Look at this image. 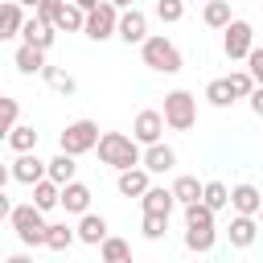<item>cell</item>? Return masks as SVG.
Wrapping results in <instances>:
<instances>
[{
    "mask_svg": "<svg viewBox=\"0 0 263 263\" xmlns=\"http://www.w3.org/2000/svg\"><path fill=\"white\" fill-rule=\"evenodd\" d=\"M99 160H103V164H111L115 173H123V168L144 164V152H140V140H136V136L103 132V140H99Z\"/></svg>",
    "mask_w": 263,
    "mask_h": 263,
    "instance_id": "1",
    "label": "cell"
},
{
    "mask_svg": "<svg viewBox=\"0 0 263 263\" xmlns=\"http://www.w3.org/2000/svg\"><path fill=\"white\" fill-rule=\"evenodd\" d=\"M8 222H12V230H16V238H21L25 247H45V234H49L45 210H37L33 201H29V205H12Z\"/></svg>",
    "mask_w": 263,
    "mask_h": 263,
    "instance_id": "2",
    "label": "cell"
},
{
    "mask_svg": "<svg viewBox=\"0 0 263 263\" xmlns=\"http://www.w3.org/2000/svg\"><path fill=\"white\" fill-rule=\"evenodd\" d=\"M140 58H144V66L148 70H156V74H177L185 62H181V49L164 37V33H152L144 45H140Z\"/></svg>",
    "mask_w": 263,
    "mask_h": 263,
    "instance_id": "3",
    "label": "cell"
},
{
    "mask_svg": "<svg viewBox=\"0 0 263 263\" xmlns=\"http://www.w3.org/2000/svg\"><path fill=\"white\" fill-rule=\"evenodd\" d=\"M164 123L173 132H189L197 123V99L189 90H168L164 95Z\"/></svg>",
    "mask_w": 263,
    "mask_h": 263,
    "instance_id": "4",
    "label": "cell"
},
{
    "mask_svg": "<svg viewBox=\"0 0 263 263\" xmlns=\"http://www.w3.org/2000/svg\"><path fill=\"white\" fill-rule=\"evenodd\" d=\"M99 140H103V136H99V123H95V119H74V123H66L58 148L70 152V156H82V152L99 148Z\"/></svg>",
    "mask_w": 263,
    "mask_h": 263,
    "instance_id": "5",
    "label": "cell"
},
{
    "mask_svg": "<svg viewBox=\"0 0 263 263\" xmlns=\"http://www.w3.org/2000/svg\"><path fill=\"white\" fill-rule=\"evenodd\" d=\"M222 49H226L230 62H247V53L255 49V29H251V21L234 16V21L222 29Z\"/></svg>",
    "mask_w": 263,
    "mask_h": 263,
    "instance_id": "6",
    "label": "cell"
},
{
    "mask_svg": "<svg viewBox=\"0 0 263 263\" xmlns=\"http://www.w3.org/2000/svg\"><path fill=\"white\" fill-rule=\"evenodd\" d=\"M90 41H111V37H119V8L111 4V0H103L95 12H86V29H82Z\"/></svg>",
    "mask_w": 263,
    "mask_h": 263,
    "instance_id": "7",
    "label": "cell"
},
{
    "mask_svg": "<svg viewBox=\"0 0 263 263\" xmlns=\"http://www.w3.org/2000/svg\"><path fill=\"white\" fill-rule=\"evenodd\" d=\"M8 177L33 189L37 181H45V177H49V160H41L37 152H16V160L8 164Z\"/></svg>",
    "mask_w": 263,
    "mask_h": 263,
    "instance_id": "8",
    "label": "cell"
},
{
    "mask_svg": "<svg viewBox=\"0 0 263 263\" xmlns=\"http://www.w3.org/2000/svg\"><path fill=\"white\" fill-rule=\"evenodd\" d=\"M152 33H148V16L140 12V8H123L119 12V41H127V45H144Z\"/></svg>",
    "mask_w": 263,
    "mask_h": 263,
    "instance_id": "9",
    "label": "cell"
},
{
    "mask_svg": "<svg viewBox=\"0 0 263 263\" xmlns=\"http://www.w3.org/2000/svg\"><path fill=\"white\" fill-rule=\"evenodd\" d=\"M164 127H168V123H164V111H152V107H148V111H140V115H136L132 136L148 148V144H160V132H164Z\"/></svg>",
    "mask_w": 263,
    "mask_h": 263,
    "instance_id": "10",
    "label": "cell"
},
{
    "mask_svg": "<svg viewBox=\"0 0 263 263\" xmlns=\"http://www.w3.org/2000/svg\"><path fill=\"white\" fill-rule=\"evenodd\" d=\"M21 37H25V45H37V49H49L53 41H58V29L49 25V21H41L37 12L25 21V29H21Z\"/></svg>",
    "mask_w": 263,
    "mask_h": 263,
    "instance_id": "11",
    "label": "cell"
},
{
    "mask_svg": "<svg viewBox=\"0 0 263 263\" xmlns=\"http://www.w3.org/2000/svg\"><path fill=\"white\" fill-rule=\"evenodd\" d=\"M115 185H119V193H123V197H144V193L152 189V173H148L144 164H136V168H123Z\"/></svg>",
    "mask_w": 263,
    "mask_h": 263,
    "instance_id": "12",
    "label": "cell"
},
{
    "mask_svg": "<svg viewBox=\"0 0 263 263\" xmlns=\"http://www.w3.org/2000/svg\"><path fill=\"white\" fill-rule=\"evenodd\" d=\"M90 185H82V181H70V185H62V210L66 214H90Z\"/></svg>",
    "mask_w": 263,
    "mask_h": 263,
    "instance_id": "13",
    "label": "cell"
},
{
    "mask_svg": "<svg viewBox=\"0 0 263 263\" xmlns=\"http://www.w3.org/2000/svg\"><path fill=\"white\" fill-rule=\"evenodd\" d=\"M226 238H230V247L247 251V247L259 238V226H255V218H251V214H234V218H230V226H226Z\"/></svg>",
    "mask_w": 263,
    "mask_h": 263,
    "instance_id": "14",
    "label": "cell"
},
{
    "mask_svg": "<svg viewBox=\"0 0 263 263\" xmlns=\"http://www.w3.org/2000/svg\"><path fill=\"white\" fill-rule=\"evenodd\" d=\"M144 168H148L152 177L173 173V168H177V152H173L168 144H148V148H144Z\"/></svg>",
    "mask_w": 263,
    "mask_h": 263,
    "instance_id": "15",
    "label": "cell"
},
{
    "mask_svg": "<svg viewBox=\"0 0 263 263\" xmlns=\"http://www.w3.org/2000/svg\"><path fill=\"white\" fill-rule=\"evenodd\" d=\"M111 234H107V218L103 214H82L78 218V242H86V247H103Z\"/></svg>",
    "mask_w": 263,
    "mask_h": 263,
    "instance_id": "16",
    "label": "cell"
},
{
    "mask_svg": "<svg viewBox=\"0 0 263 263\" xmlns=\"http://www.w3.org/2000/svg\"><path fill=\"white\" fill-rule=\"evenodd\" d=\"M230 205H234V214H251V218H255V214L263 210V193H259L255 185H247V181H242V185H234V189H230Z\"/></svg>",
    "mask_w": 263,
    "mask_h": 263,
    "instance_id": "17",
    "label": "cell"
},
{
    "mask_svg": "<svg viewBox=\"0 0 263 263\" xmlns=\"http://www.w3.org/2000/svg\"><path fill=\"white\" fill-rule=\"evenodd\" d=\"M25 4L21 0H4V8H0V37H16L21 29H25Z\"/></svg>",
    "mask_w": 263,
    "mask_h": 263,
    "instance_id": "18",
    "label": "cell"
},
{
    "mask_svg": "<svg viewBox=\"0 0 263 263\" xmlns=\"http://www.w3.org/2000/svg\"><path fill=\"white\" fill-rule=\"evenodd\" d=\"M53 29H58V33H82V29H86V12H82V8L70 0V4H62V8H58Z\"/></svg>",
    "mask_w": 263,
    "mask_h": 263,
    "instance_id": "19",
    "label": "cell"
},
{
    "mask_svg": "<svg viewBox=\"0 0 263 263\" xmlns=\"http://www.w3.org/2000/svg\"><path fill=\"white\" fill-rule=\"evenodd\" d=\"M12 62H16V70L21 74H41L45 70V49H37V45H16V53H12Z\"/></svg>",
    "mask_w": 263,
    "mask_h": 263,
    "instance_id": "20",
    "label": "cell"
},
{
    "mask_svg": "<svg viewBox=\"0 0 263 263\" xmlns=\"http://www.w3.org/2000/svg\"><path fill=\"white\" fill-rule=\"evenodd\" d=\"M140 205H144V214H173L177 197H173V189H164V185H152V189L140 197Z\"/></svg>",
    "mask_w": 263,
    "mask_h": 263,
    "instance_id": "21",
    "label": "cell"
},
{
    "mask_svg": "<svg viewBox=\"0 0 263 263\" xmlns=\"http://www.w3.org/2000/svg\"><path fill=\"white\" fill-rule=\"evenodd\" d=\"M214 242H218V230H214V226H185V247H189L193 255L214 251Z\"/></svg>",
    "mask_w": 263,
    "mask_h": 263,
    "instance_id": "22",
    "label": "cell"
},
{
    "mask_svg": "<svg viewBox=\"0 0 263 263\" xmlns=\"http://www.w3.org/2000/svg\"><path fill=\"white\" fill-rule=\"evenodd\" d=\"M33 205H37V210H45V214H49L53 205H62V185H58V181H49V177H45V181H37V185H33Z\"/></svg>",
    "mask_w": 263,
    "mask_h": 263,
    "instance_id": "23",
    "label": "cell"
},
{
    "mask_svg": "<svg viewBox=\"0 0 263 263\" xmlns=\"http://www.w3.org/2000/svg\"><path fill=\"white\" fill-rule=\"evenodd\" d=\"M201 21H205L210 29H226V25L234 21V12H230V0H205V8H201Z\"/></svg>",
    "mask_w": 263,
    "mask_h": 263,
    "instance_id": "24",
    "label": "cell"
},
{
    "mask_svg": "<svg viewBox=\"0 0 263 263\" xmlns=\"http://www.w3.org/2000/svg\"><path fill=\"white\" fill-rule=\"evenodd\" d=\"M201 193H205V185H201L197 177H189V173L173 181V197H177L181 205H193V201H201Z\"/></svg>",
    "mask_w": 263,
    "mask_h": 263,
    "instance_id": "25",
    "label": "cell"
},
{
    "mask_svg": "<svg viewBox=\"0 0 263 263\" xmlns=\"http://www.w3.org/2000/svg\"><path fill=\"white\" fill-rule=\"evenodd\" d=\"M78 238V226H66V222H49V234H45V247L49 251H70Z\"/></svg>",
    "mask_w": 263,
    "mask_h": 263,
    "instance_id": "26",
    "label": "cell"
},
{
    "mask_svg": "<svg viewBox=\"0 0 263 263\" xmlns=\"http://www.w3.org/2000/svg\"><path fill=\"white\" fill-rule=\"evenodd\" d=\"M41 78H45L58 95H74V90H78V78H74V74H66L62 66H45V70H41Z\"/></svg>",
    "mask_w": 263,
    "mask_h": 263,
    "instance_id": "27",
    "label": "cell"
},
{
    "mask_svg": "<svg viewBox=\"0 0 263 263\" xmlns=\"http://www.w3.org/2000/svg\"><path fill=\"white\" fill-rule=\"evenodd\" d=\"M238 95H234V86H230V78H214L210 86H205V103L210 107H230Z\"/></svg>",
    "mask_w": 263,
    "mask_h": 263,
    "instance_id": "28",
    "label": "cell"
},
{
    "mask_svg": "<svg viewBox=\"0 0 263 263\" xmlns=\"http://www.w3.org/2000/svg\"><path fill=\"white\" fill-rule=\"evenodd\" d=\"M74 173H78V164H74V156H70V152H58V156L49 160V181L70 185V181H74Z\"/></svg>",
    "mask_w": 263,
    "mask_h": 263,
    "instance_id": "29",
    "label": "cell"
},
{
    "mask_svg": "<svg viewBox=\"0 0 263 263\" xmlns=\"http://www.w3.org/2000/svg\"><path fill=\"white\" fill-rule=\"evenodd\" d=\"M8 148H12V152H33V148H37V132H33L29 123H16V127L8 132Z\"/></svg>",
    "mask_w": 263,
    "mask_h": 263,
    "instance_id": "30",
    "label": "cell"
},
{
    "mask_svg": "<svg viewBox=\"0 0 263 263\" xmlns=\"http://www.w3.org/2000/svg\"><path fill=\"white\" fill-rule=\"evenodd\" d=\"M201 201H205V205L218 214V210H226V205H230V189H226L222 181H205V193H201Z\"/></svg>",
    "mask_w": 263,
    "mask_h": 263,
    "instance_id": "31",
    "label": "cell"
},
{
    "mask_svg": "<svg viewBox=\"0 0 263 263\" xmlns=\"http://www.w3.org/2000/svg\"><path fill=\"white\" fill-rule=\"evenodd\" d=\"M99 251H103V263H132V247H127L123 238H115V234H111Z\"/></svg>",
    "mask_w": 263,
    "mask_h": 263,
    "instance_id": "32",
    "label": "cell"
},
{
    "mask_svg": "<svg viewBox=\"0 0 263 263\" xmlns=\"http://www.w3.org/2000/svg\"><path fill=\"white\" fill-rule=\"evenodd\" d=\"M140 230H144V238H152V242H160V238L168 234V214H144V222H140Z\"/></svg>",
    "mask_w": 263,
    "mask_h": 263,
    "instance_id": "33",
    "label": "cell"
},
{
    "mask_svg": "<svg viewBox=\"0 0 263 263\" xmlns=\"http://www.w3.org/2000/svg\"><path fill=\"white\" fill-rule=\"evenodd\" d=\"M185 226H214V210H210L205 201L185 205Z\"/></svg>",
    "mask_w": 263,
    "mask_h": 263,
    "instance_id": "34",
    "label": "cell"
},
{
    "mask_svg": "<svg viewBox=\"0 0 263 263\" xmlns=\"http://www.w3.org/2000/svg\"><path fill=\"white\" fill-rule=\"evenodd\" d=\"M156 16H160L164 25H177V21L185 16V0H156Z\"/></svg>",
    "mask_w": 263,
    "mask_h": 263,
    "instance_id": "35",
    "label": "cell"
},
{
    "mask_svg": "<svg viewBox=\"0 0 263 263\" xmlns=\"http://www.w3.org/2000/svg\"><path fill=\"white\" fill-rule=\"evenodd\" d=\"M230 86H234V95H238V99H251V90H255L259 82L251 78V70H234V74H230Z\"/></svg>",
    "mask_w": 263,
    "mask_h": 263,
    "instance_id": "36",
    "label": "cell"
},
{
    "mask_svg": "<svg viewBox=\"0 0 263 263\" xmlns=\"http://www.w3.org/2000/svg\"><path fill=\"white\" fill-rule=\"evenodd\" d=\"M247 70H251V78H255V82L263 86V49H259V45H255V49L247 53Z\"/></svg>",
    "mask_w": 263,
    "mask_h": 263,
    "instance_id": "37",
    "label": "cell"
},
{
    "mask_svg": "<svg viewBox=\"0 0 263 263\" xmlns=\"http://www.w3.org/2000/svg\"><path fill=\"white\" fill-rule=\"evenodd\" d=\"M16 119H21L16 99H4V132H12V127H16Z\"/></svg>",
    "mask_w": 263,
    "mask_h": 263,
    "instance_id": "38",
    "label": "cell"
},
{
    "mask_svg": "<svg viewBox=\"0 0 263 263\" xmlns=\"http://www.w3.org/2000/svg\"><path fill=\"white\" fill-rule=\"evenodd\" d=\"M62 4H66V0H45V4H41V8H37V16H41V21H49V25H53V16H58V8H62Z\"/></svg>",
    "mask_w": 263,
    "mask_h": 263,
    "instance_id": "39",
    "label": "cell"
},
{
    "mask_svg": "<svg viewBox=\"0 0 263 263\" xmlns=\"http://www.w3.org/2000/svg\"><path fill=\"white\" fill-rule=\"evenodd\" d=\"M251 111L263 119V86H255V90H251Z\"/></svg>",
    "mask_w": 263,
    "mask_h": 263,
    "instance_id": "40",
    "label": "cell"
},
{
    "mask_svg": "<svg viewBox=\"0 0 263 263\" xmlns=\"http://www.w3.org/2000/svg\"><path fill=\"white\" fill-rule=\"evenodd\" d=\"M74 4H78V8H82V12H95V8H99V4H103V0H74Z\"/></svg>",
    "mask_w": 263,
    "mask_h": 263,
    "instance_id": "41",
    "label": "cell"
},
{
    "mask_svg": "<svg viewBox=\"0 0 263 263\" xmlns=\"http://www.w3.org/2000/svg\"><path fill=\"white\" fill-rule=\"evenodd\" d=\"M4 263H33V255H25V251H16V255H8Z\"/></svg>",
    "mask_w": 263,
    "mask_h": 263,
    "instance_id": "42",
    "label": "cell"
},
{
    "mask_svg": "<svg viewBox=\"0 0 263 263\" xmlns=\"http://www.w3.org/2000/svg\"><path fill=\"white\" fill-rule=\"evenodd\" d=\"M115 8H136V0H111Z\"/></svg>",
    "mask_w": 263,
    "mask_h": 263,
    "instance_id": "43",
    "label": "cell"
},
{
    "mask_svg": "<svg viewBox=\"0 0 263 263\" xmlns=\"http://www.w3.org/2000/svg\"><path fill=\"white\" fill-rule=\"evenodd\" d=\"M21 4H25V8H33V12H37V8H41V4H45V0H21Z\"/></svg>",
    "mask_w": 263,
    "mask_h": 263,
    "instance_id": "44",
    "label": "cell"
},
{
    "mask_svg": "<svg viewBox=\"0 0 263 263\" xmlns=\"http://www.w3.org/2000/svg\"><path fill=\"white\" fill-rule=\"evenodd\" d=\"M259 218H263V210H259Z\"/></svg>",
    "mask_w": 263,
    "mask_h": 263,
    "instance_id": "45",
    "label": "cell"
}]
</instances>
